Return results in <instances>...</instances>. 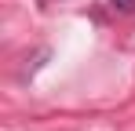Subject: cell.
Wrapping results in <instances>:
<instances>
[{
	"label": "cell",
	"mask_w": 135,
	"mask_h": 131,
	"mask_svg": "<svg viewBox=\"0 0 135 131\" xmlns=\"http://www.w3.org/2000/svg\"><path fill=\"white\" fill-rule=\"evenodd\" d=\"M110 4L120 11V15H132V11H135V0H110Z\"/></svg>",
	"instance_id": "cell-1"
}]
</instances>
